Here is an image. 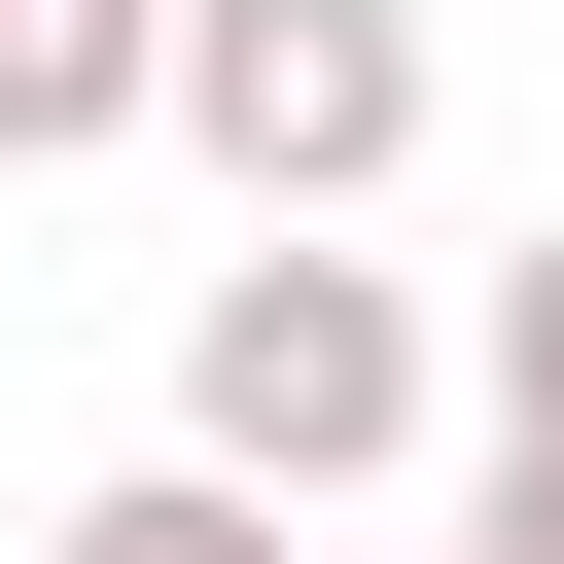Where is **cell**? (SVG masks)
Segmentation results:
<instances>
[{
    "label": "cell",
    "mask_w": 564,
    "mask_h": 564,
    "mask_svg": "<svg viewBox=\"0 0 564 564\" xmlns=\"http://www.w3.org/2000/svg\"><path fill=\"white\" fill-rule=\"evenodd\" d=\"M423 423H458V317H423L352 212H247V247L176 282V458H247V494H317V529H352Z\"/></svg>",
    "instance_id": "cell-1"
},
{
    "label": "cell",
    "mask_w": 564,
    "mask_h": 564,
    "mask_svg": "<svg viewBox=\"0 0 564 564\" xmlns=\"http://www.w3.org/2000/svg\"><path fill=\"white\" fill-rule=\"evenodd\" d=\"M176 141H212V212H388L423 176V0H176Z\"/></svg>",
    "instance_id": "cell-2"
},
{
    "label": "cell",
    "mask_w": 564,
    "mask_h": 564,
    "mask_svg": "<svg viewBox=\"0 0 564 564\" xmlns=\"http://www.w3.org/2000/svg\"><path fill=\"white\" fill-rule=\"evenodd\" d=\"M70 141H176V0H0V176Z\"/></svg>",
    "instance_id": "cell-3"
},
{
    "label": "cell",
    "mask_w": 564,
    "mask_h": 564,
    "mask_svg": "<svg viewBox=\"0 0 564 564\" xmlns=\"http://www.w3.org/2000/svg\"><path fill=\"white\" fill-rule=\"evenodd\" d=\"M35 564H317V494H247V458H106Z\"/></svg>",
    "instance_id": "cell-4"
},
{
    "label": "cell",
    "mask_w": 564,
    "mask_h": 564,
    "mask_svg": "<svg viewBox=\"0 0 564 564\" xmlns=\"http://www.w3.org/2000/svg\"><path fill=\"white\" fill-rule=\"evenodd\" d=\"M458 388H494V423H564V212L494 247V317H458Z\"/></svg>",
    "instance_id": "cell-5"
},
{
    "label": "cell",
    "mask_w": 564,
    "mask_h": 564,
    "mask_svg": "<svg viewBox=\"0 0 564 564\" xmlns=\"http://www.w3.org/2000/svg\"><path fill=\"white\" fill-rule=\"evenodd\" d=\"M458 564H564V529H529V494H458Z\"/></svg>",
    "instance_id": "cell-6"
},
{
    "label": "cell",
    "mask_w": 564,
    "mask_h": 564,
    "mask_svg": "<svg viewBox=\"0 0 564 564\" xmlns=\"http://www.w3.org/2000/svg\"><path fill=\"white\" fill-rule=\"evenodd\" d=\"M494 494H529V529H564V423H494Z\"/></svg>",
    "instance_id": "cell-7"
}]
</instances>
